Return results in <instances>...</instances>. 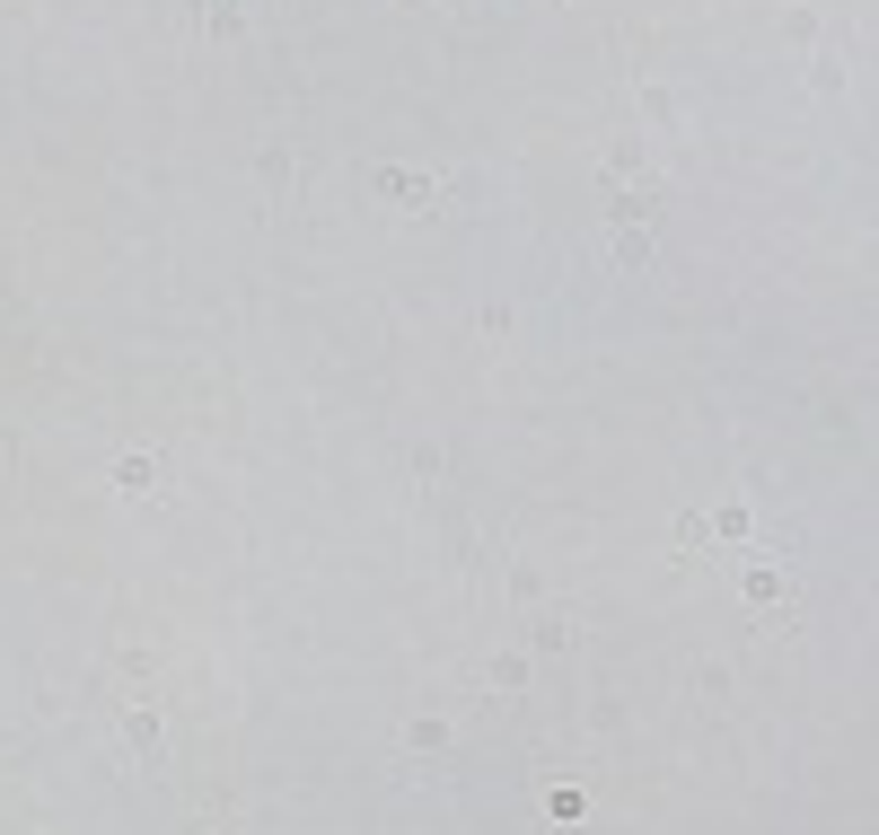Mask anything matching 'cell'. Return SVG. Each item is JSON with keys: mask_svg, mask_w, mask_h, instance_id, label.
I'll use <instances>...</instances> for the list:
<instances>
[{"mask_svg": "<svg viewBox=\"0 0 879 835\" xmlns=\"http://www.w3.org/2000/svg\"><path fill=\"white\" fill-rule=\"evenodd\" d=\"M370 194H387L396 212H431V176H413V167H378Z\"/></svg>", "mask_w": 879, "mask_h": 835, "instance_id": "cell-1", "label": "cell"}, {"mask_svg": "<svg viewBox=\"0 0 879 835\" xmlns=\"http://www.w3.org/2000/svg\"><path fill=\"white\" fill-rule=\"evenodd\" d=\"M203 27H212V35H238V27H247V0H203Z\"/></svg>", "mask_w": 879, "mask_h": 835, "instance_id": "cell-2", "label": "cell"}]
</instances>
